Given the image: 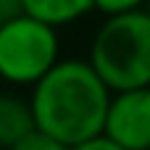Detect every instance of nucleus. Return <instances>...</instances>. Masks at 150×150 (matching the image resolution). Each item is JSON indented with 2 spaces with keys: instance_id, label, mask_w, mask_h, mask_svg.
Segmentation results:
<instances>
[{
  "instance_id": "obj_10",
  "label": "nucleus",
  "mask_w": 150,
  "mask_h": 150,
  "mask_svg": "<svg viewBox=\"0 0 150 150\" xmlns=\"http://www.w3.org/2000/svg\"><path fill=\"white\" fill-rule=\"evenodd\" d=\"M24 16V0H0V24Z\"/></svg>"
},
{
  "instance_id": "obj_4",
  "label": "nucleus",
  "mask_w": 150,
  "mask_h": 150,
  "mask_svg": "<svg viewBox=\"0 0 150 150\" xmlns=\"http://www.w3.org/2000/svg\"><path fill=\"white\" fill-rule=\"evenodd\" d=\"M105 134L127 150H150V87L113 92Z\"/></svg>"
},
{
  "instance_id": "obj_8",
  "label": "nucleus",
  "mask_w": 150,
  "mask_h": 150,
  "mask_svg": "<svg viewBox=\"0 0 150 150\" xmlns=\"http://www.w3.org/2000/svg\"><path fill=\"white\" fill-rule=\"evenodd\" d=\"M145 5H148V0H95V11H100L105 18L132 13V11H145Z\"/></svg>"
},
{
  "instance_id": "obj_5",
  "label": "nucleus",
  "mask_w": 150,
  "mask_h": 150,
  "mask_svg": "<svg viewBox=\"0 0 150 150\" xmlns=\"http://www.w3.org/2000/svg\"><path fill=\"white\" fill-rule=\"evenodd\" d=\"M34 129H37V119H34L32 103L16 98V95H3L0 98V142H3V148L8 150Z\"/></svg>"
},
{
  "instance_id": "obj_3",
  "label": "nucleus",
  "mask_w": 150,
  "mask_h": 150,
  "mask_svg": "<svg viewBox=\"0 0 150 150\" xmlns=\"http://www.w3.org/2000/svg\"><path fill=\"white\" fill-rule=\"evenodd\" d=\"M58 53L55 26L26 13L0 24V74L5 82L34 87L61 63Z\"/></svg>"
},
{
  "instance_id": "obj_9",
  "label": "nucleus",
  "mask_w": 150,
  "mask_h": 150,
  "mask_svg": "<svg viewBox=\"0 0 150 150\" xmlns=\"http://www.w3.org/2000/svg\"><path fill=\"white\" fill-rule=\"evenodd\" d=\"M71 150H127V148L119 145L116 140H111V137L103 132V134H98V137H92V140H84V142L74 145Z\"/></svg>"
},
{
  "instance_id": "obj_1",
  "label": "nucleus",
  "mask_w": 150,
  "mask_h": 150,
  "mask_svg": "<svg viewBox=\"0 0 150 150\" xmlns=\"http://www.w3.org/2000/svg\"><path fill=\"white\" fill-rule=\"evenodd\" d=\"M113 90L100 79L90 61L63 58L32 87L37 129L58 137L69 148L105 132Z\"/></svg>"
},
{
  "instance_id": "obj_7",
  "label": "nucleus",
  "mask_w": 150,
  "mask_h": 150,
  "mask_svg": "<svg viewBox=\"0 0 150 150\" xmlns=\"http://www.w3.org/2000/svg\"><path fill=\"white\" fill-rule=\"evenodd\" d=\"M8 150H71L66 142H61L58 137L42 132V129H34L29 132L26 137H21L16 145H11Z\"/></svg>"
},
{
  "instance_id": "obj_6",
  "label": "nucleus",
  "mask_w": 150,
  "mask_h": 150,
  "mask_svg": "<svg viewBox=\"0 0 150 150\" xmlns=\"http://www.w3.org/2000/svg\"><path fill=\"white\" fill-rule=\"evenodd\" d=\"M95 11V0H24V13L50 26H69Z\"/></svg>"
},
{
  "instance_id": "obj_2",
  "label": "nucleus",
  "mask_w": 150,
  "mask_h": 150,
  "mask_svg": "<svg viewBox=\"0 0 150 150\" xmlns=\"http://www.w3.org/2000/svg\"><path fill=\"white\" fill-rule=\"evenodd\" d=\"M87 61L113 92L150 87V13L108 16L92 37Z\"/></svg>"
},
{
  "instance_id": "obj_11",
  "label": "nucleus",
  "mask_w": 150,
  "mask_h": 150,
  "mask_svg": "<svg viewBox=\"0 0 150 150\" xmlns=\"http://www.w3.org/2000/svg\"><path fill=\"white\" fill-rule=\"evenodd\" d=\"M145 11H148V13H150V0H148V5H145Z\"/></svg>"
}]
</instances>
